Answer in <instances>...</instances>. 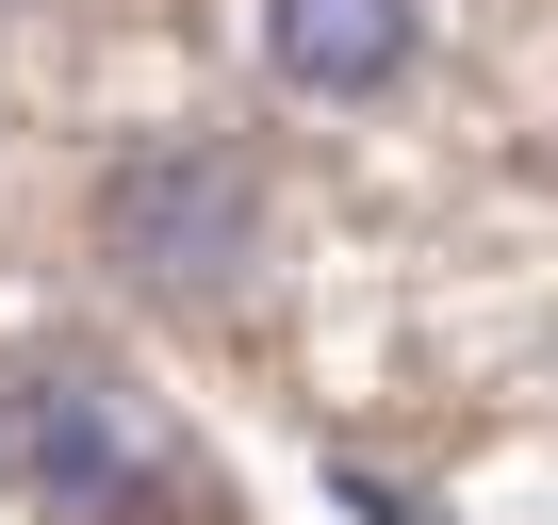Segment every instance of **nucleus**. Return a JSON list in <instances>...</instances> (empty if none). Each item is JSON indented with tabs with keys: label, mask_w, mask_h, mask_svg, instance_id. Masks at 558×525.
<instances>
[{
	"label": "nucleus",
	"mask_w": 558,
	"mask_h": 525,
	"mask_svg": "<svg viewBox=\"0 0 558 525\" xmlns=\"http://www.w3.org/2000/svg\"><path fill=\"white\" fill-rule=\"evenodd\" d=\"M83 230H99V262H116L132 296L214 313V296H246V262H263V164L230 132H148V148L99 164Z\"/></svg>",
	"instance_id": "1"
},
{
	"label": "nucleus",
	"mask_w": 558,
	"mask_h": 525,
	"mask_svg": "<svg viewBox=\"0 0 558 525\" xmlns=\"http://www.w3.org/2000/svg\"><path fill=\"white\" fill-rule=\"evenodd\" d=\"M427 50V0H263V66L296 99H395Z\"/></svg>",
	"instance_id": "3"
},
{
	"label": "nucleus",
	"mask_w": 558,
	"mask_h": 525,
	"mask_svg": "<svg viewBox=\"0 0 558 525\" xmlns=\"http://www.w3.org/2000/svg\"><path fill=\"white\" fill-rule=\"evenodd\" d=\"M0 492H34L50 525H165V460L83 362H0Z\"/></svg>",
	"instance_id": "2"
}]
</instances>
